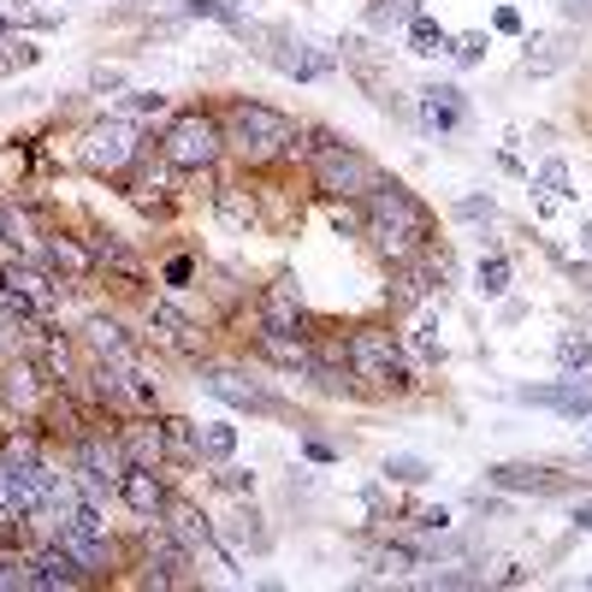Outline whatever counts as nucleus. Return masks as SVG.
I'll list each match as a JSON object with an SVG mask.
<instances>
[{
	"label": "nucleus",
	"mask_w": 592,
	"mask_h": 592,
	"mask_svg": "<svg viewBox=\"0 0 592 592\" xmlns=\"http://www.w3.org/2000/svg\"><path fill=\"white\" fill-rule=\"evenodd\" d=\"M361 243L397 266V261H415V255H427L433 243H438V220H433V207L415 196V190L404 178H379L368 196H361Z\"/></svg>",
	"instance_id": "obj_1"
},
{
	"label": "nucleus",
	"mask_w": 592,
	"mask_h": 592,
	"mask_svg": "<svg viewBox=\"0 0 592 592\" xmlns=\"http://www.w3.org/2000/svg\"><path fill=\"white\" fill-rule=\"evenodd\" d=\"M220 119H225V161H237L243 172H273L284 161H297L302 137H309L291 113H279L273 101H250V95L225 101Z\"/></svg>",
	"instance_id": "obj_2"
},
{
	"label": "nucleus",
	"mask_w": 592,
	"mask_h": 592,
	"mask_svg": "<svg viewBox=\"0 0 592 592\" xmlns=\"http://www.w3.org/2000/svg\"><path fill=\"white\" fill-rule=\"evenodd\" d=\"M343 356H350V379L361 397H409L415 391V361L404 350V338L379 320H361V327L343 332Z\"/></svg>",
	"instance_id": "obj_3"
},
{
	"label": "nucleus",
	"mask_w": 592,
	"mask_h": 592,
	"mask_svg": "<svg viewBox=\"0 0 592 592\" xmlns=\"http://www.w3.org/2000/svg\"><path fill=\"white\" fill-rule=\"evenodd\" d=\"M302 155H309V184H314L320 202H361L379 178H386L373 155H361L356 143H343L338 130H327V125L309 130Z\"/></svg>",
	"instance_id": "obj_4"
},
{
	"label": "nucleus",
	"mask_w": 592,
	"mask_h": 592,
	"mask_svg": "<svg viewBox=\"0 0 592 592\" xmlns=\"http://www.w3.org/2000/svg\"><path fill=\"white\" fill-rule=\"evenodd\" d=\"M155 155L166 166H178L184 178H207V172H220V161H225V119H220V107H178V113H166V125L155 137Z\"/></svg>",
	"instance_id": "obj_5"
},
{
	"label": "nucleus",
	"mask_w": 592,
	"mask_h": 592,
	"mask_svg": "<svg viewBox=\"0 0 592 592\" xmlns=\"http://www.w3.org/2000/svg\"><path fill=\"white\" fill-rule=\"evenodd\" d=\"M143 155H148V130L137 119H125V113H101V119H89L78 130V166L101 184H119Z\"/></svg>",
	"instance_id": "obj_6"
},
{
	"label": "nucleus",
	"mask_w": 592,
	"mask_h": 592,
	"mask_svg": "<svg viewBox=\"0 0 592 592\" xmlns=\"http://www.w3.org/2000/svg\"><path fill=\"white\" fill-rule=\"evenodd\" d=\"M48 397H54V379L48 368L36 361V350H7L0 356V409L12 415V421H42V409H48Z\"/></svg>",
	"instance_id": "obj_7"
},
{
	"label": "nucleus",
	"mask_w": 592,
	"mask_h": 592,
	"mask_svg": "<svg viewBox=\"0 0 592 592\" xmlns=\"http://www.w3.org/2000/svg\"><path fill=\"white\" fill-rule=\"evenodd\" d=\"M143 343H148V350H161V356H178V361H202L207 356L202 320H190L172 297H155L143 309Z\"/></svg>",
	"instance_id": "obj_8"
},
{
	"label": "nucleus",
	"mask_w": 592,
	"mask_h": 592,
	"mask_svg": "<svg viewBox=\"0 0 592 592\" xmlns=\"http://www.w3.org/2000/svg\"><path fill=\"white\" fill-rule=\"evenodd\" d=\"M243 36H255V42H266L261 48V60L279 71V78H297V84H320V78H332L338 71V54H327V48H314V42H302V36H291V30H243Z\"/></svg>",
	"instance_id": "obj_9"
},
{
	"label": "nucleus",
	"mask_w": 592,
	"mask_h": 592,
	"mask_svg": "<svg viewBox=\"0 0 592 592\" xmlns=\"http://www.w3.org/2000/svg\"><path fill=\"white\" fill-rule=\"evenodd\" d=\"M196 386L207 397H220L225 409H243V415H284V404L273 391L261 386V379H250V368H232V361H196Z\"/></svg>",
	"instance_id": "obj_10"
},
{
	"label": "nucleus",
	"mask_w": 592,
	"mask_h": 592,
	"mask_svg": "<svg viewBox=\"0 0 592 592\" xmlns=\"http://www.w3.org/2000/svg\"><path fill=\"white\" fill-rule=\"evenodd\" d=\"M255 332H297V338H314V309L302 297L297 273H273L255 291Z\"/></svg>",
	"instance_id": "obj_11"
},
{
	"label": "nucleus",
	"mask_w": 592,
	"mask_h": 592,
	"mask_svg": "<svg viewBox=\"0 0 592 592\" xmlns=\"http://www.w3.org/2000/svg\"><path fill=\"white\" fill-rule=\"evenodd\" d=\"M0 284H7L12 297H25L42 320H60V309H66V284L36 255H0Z\"/></svg>",
	"instance_id": "obj_12"
},
{
	"label": "nucleus",
	"mask_w": 592,
	"mask_h": 592,
	"mask_svg": "<svg viewBox=\"0 0 592 592\" xmlns=\"http://www.w3.org/2000/svg\"><path fill=\"white\" fill-rule=\"evenodd\" d=\"M36 261H42L60 284H89V279H101V266H95L89 243H84L78 232H66V225H42V232H36Z\"/></svg>",
	"instance_id": "obj_13"
},
{
	"label": "nucleus",
	"mask_w": 592,
	"mask_h": 592,
	"mask_svg": "<svg viewBox=\"0 0 592 592\" xmlns=\"http://www.w3.org/2000/svg\"><path fill=\"white\" fill-rule=\"evenodd\" d=\"M78 343H84V350H89L95 361H119V368H137L143 350H148L143 332H130L119 314H101V309H95V314L84 320V327H78Z\"/></svg>",
	"instance_id": "obj_14"
},
{
	"label": "nucleus",
	"mask_w": 592,
	"mask_h": 592,
	"mask_svg": "<svg viewBox=\"0 0 592 592\" xmlns=\"http://www.w3.org/2000/svg\"><path fill=\"white\" fill-rule=\"evenodd\" d=\"M214 220L225 232L250 237V232H266V214H261V184L255 172H243V178H220L214 184Z\"/></svg>",
	"instance_id": "obj_15"
},
{
	"label": "nucleus",
	"mask_w": 592,
	"mask_h": 592,
	"mask_svg": "<svg viewBox=\"0 0 592 592\" xmlns=\"http://www.w3.org/2000/svg\"><path fill=\"white\" fill-rule=\"evenodd\" d=\"M415 125H421L427 137H456V130H468V95L456 84H421L415 89Z\"/></svg>",
	"instance_id": "obj_16"
},
{
	"label": "nucleus",
	"mask_w": 592,
	"mask_h": 592,
	"mask_svg": "<svg viewBox=\"0 0 592 592\" xmlns=\"http://www.w3.org/2000/svg\"><path fill=\"white\" fill-rule=\"evenodd\" d=\"M515 404L551 409V415H563V421H586L592 386H586V373H563V379H545V386H515Z\"/></svg>",
	"instance_id": "obj_17"
},
{
	"label": "nucleus",
	"mask_w": 592,
	"mask_h": 592,
	"mask_svg": "<svg viewBox=\"0 0 592 592\" xmlns=\"http://www.w3.org/2000/svg\"><path fill=\"white\" fill-rule=\"evenodd\" d=\"M78 586H89V569L60 540L30 545V592H78Z\"/></svg>",
	"instance_id": "obj_18"
},
{
	"label": "nucleus",
	"mask_w": 592,
	"mask_h": 592,
	"mask_svg": "<svg viewBox=\"0 0 592 592\" xmlns=\"http://www.w3.org/2000/svg\"><path fill=\"white\" fill-rule=\"evenodd\" d=\"M78 237L89 243V255H95V266H101L107 279H119V284H143V279H148V261L130 250L119 232H107V225H95V220H89Z\"/></svg>",
	"instance_id": "obj_19"
},
{
	"label": "nucleus",
	"mask_w": 592,
	"mask_h": 592,
	"mask_svg": "<svg viewBox=\"0 0 592 592\" xmlns=\"http://www.w3.org/2000/svg\"><path fill=\"white\" fill-rule=\"evenodd\" d=\"M166 498H172V474H166V468L130 463V468L119 474V509H130L137 522H161Z\"/></svg>",
	"instance_id": "obj_20"
},
{
	"label": "nucleus",
	"mask_w": 592,
	"mask_h": 592,
	"mask_svg": "<svg viewBox=\"0 0 592 592\" xmlns=\"http://www.w3.org/2000/svg\"><path fill=\"white\" fill-rule=\"evenodd\" d=\"M486 486H498V492H533V498H557V492H569V474H557L551 463H492L486 468Z\"/></svg>",
	"instance_id": "obj_21"
},
{
	"label": "nucleus",
	"mask_w": 592,
	"mask_h": 592,
	"mask_svg": "<svg viewBox=\"0 0 592 592\" xmlns=\"http://www.w3.org/2000/svg\"><path fill=\"white\" fill-rule=\"evenodd\" d=\"M255 361H266V368L279 373H302L309 379V361H314V338H297V332H255L250 338Z\"/></svg>",
	"instance_id": "obj_22"
},
{
	"label": "nucleus",
	"mask_w": 592,
	"mask_h": 592,
	"mask_svg": "<svg viewBox=\"0 0 592 592\" xmlns=\"http://www.w3.org/2000/svg\"><path fill=\"white\" fill-rule=\"evenodd\" d=\"M119 445H125V463H143V468H166V445H161V415H119Z\"/></svg>",
	"instance_id": "obj_23"
},
{
	"label": "nucleus",
	"mask_w": 592,
	"mask_h": 592,
	"mask_svg": "<svg viewBox=\"0 0 592 592\" xmlns=\"http://www.w3.org/2000/svg\"><path fill=\"white\" fill-rule=\"evenodd\" d=\"M569 60H575V42H569V36H527L522 71L527 78H551V71H563Z\"/></svg>",
	"instance_id": "obj_24"
},
{
	"label": "nucleus",
	"mask_w": 592,
	"mask_h": 592,
	"mask_svg": "<svg viewBox=\"0 0 592 592\" xmlns=\"http://www.w3.org/2000/svg\"><path fill=\"white\" fill-rule=\"evenodd\" d=\"M161 445H166V468H202L196 463V421L190 415H161Z\"/></svg>",
	"instance_id": "obj_25"
},
{
	"label": "nucleus",
	"mask_w": 592,
	"mask_h": 592,
	"mask_svg": "<svg viewBox=\"0 0 592 592\" xmlns=\"http://www.w3.org/2000/svg\"><path fill=\"white\" fill-rule=\"evenodd\" d=\"M404 350H409V361H421V368H445V361H450L445 338H438V320H433V309H421V314H415V327H409V338H404Z\"/></svg>",
	"instance_id": "obj_26"
},
{
	"label": "nucleus",
	"mask_w": 592,
	"mask_h": 592,
	"mask_svg": "<svg viewBox=\"0 0 592 592\" xmlns=\"http://www.w3.org/2000/svg\"><path fill=\"white\" fill-rule=\"evenodd\" d=\"M237 456V427L232 421H196V463L220 468Z\"/></svg>",
	"instance_id": "obj_27"
},
{
	"label": "nucleus",
	"mask_w": 592,
	"mask_h": 592,
	"mask_svg": "<svg viewBox=\"0 0 592 592\" xmlns=\"http://www.w3.org/2000/svg\"><path fill=\"white\" fill-rule=\"evenodd\" d=\"M409 54H415V60H445V54H450V30L438 25V18H427V12H415L409 18Z\"/></svg>",
	"instance_id": "obj_28"
},
{
	"label": "nucleus",
	"mask_w": 592,
	"mask_h": 592,
	"mask_svg": "<svg viewBox=\"0 0 592 592\" xmlns=\"http://www.w3.org/2000/svg\"><path fill=\"white\" fill-rule=\"evenodd\" d=\"M184 18H207V25H225V30H250V12H243L237 7V0H184V7H178Z\"/></svg>",
	"instance_id": "obj_29"
},
{
	"label": "nucleus",
	"mask_w": 592,
	"mask_h": 592,
	"mask_svg": "<svg viewBox=\"0 0 592 592\" xmlns=\"http://www.w3.org/2000/svg\"><path fill=\"white\" fill-rule=\"evenodd\" d=\"M379 474H386V481H391V486H427V481H433V474H438V468L427 463V456H409V450H391V456H386V463H379Z\"/></svg>",
	"instance_id": "obj_30"
},
{
	"label": "nucleus",
	"mask_w": 592,
	"mask_h": 592,
	"mask_svg": "<svg viewBox=\"0 0 592 592\" xmlns=\"http://www.w3.org/2000/svg\"><path fill=\"white\" fill-rule=\"evenodd\" d=\"M474 291H481L486 302H498L504 291H509V255H481V266H474Z\"/></svg>",
	"instance_id": "obj_31"
},
{
	"label": "nucleus",
	"mask_w": 592,
	"mask_h": 592,
	"mask_svg": "<svg viewBox=\"0 0 592 592\" xmlns=\"http://www.w3.org/2000/svg\"><path fill=\"white\" fill-rule=\"evenodd\" d=\"M557 368L563 373H586L592 368V332H557Z\"/></svg>",
	"instance_id": "obj_32"
},
{
	"label": "nucleus",
	"mask_w": 592,
	"mask_h": 592,
	"mask_svg": "<svg viewBox=\"0 0 592 592\" xmlns=\"http://www.w3.org/2000/svg\"><path fill=\"white\" fill-rule=\"evenodd\" d=\"M119 113H125V119H137V125H148V119H166V113H172V101H166L161 89H125Z\"/></svg>",
	"instance_id": "obj_33"
},
{
	"label": "nucleus",
	"mask_w": 592,
	"mask_h": 592,
	"mask_svg": "<svg viewBox=\"0 0 592 592\" xmlns=\"http://www.w3.org/2000/svg\"><path fill=\"white\" fill-rule=\"evenodd\" d=\"M0 592H30V545L0 551Z\"/></svg>",
	"instance_id": "obj_34"
},
{
	"label": "nucleus",
	"mask_w": 592,
	"mask_h": 592,
	"mask_svg": "<svg viewBox=\"0 0 592 592\" xmlns=\"http://www.w3.org/2000/svg\"><path fill=\"white\" fill-rule=\"evenodd\" d=\"M373 569H379V575H409V569H427V557H421V551H415V545H379L373 551Z\"/></svg>",
	"instance_id": "obj_35"
},
{
	"label": "nucleus",
	"mask_w": 592,
	"mask_h": 592,
	"mask_svg": "<svg viewBox=\"0 0 592 592\" xmlns=\"http://www.w3.org/2000/svg\"><path fill=\"white\" fill-rule=\"evenodd\" d=\"M196 279H202V261L190 255V250H178V255L161 261V284H166V291H190Z\"/></svg>",
	"instance_id": "obj_36"
},
{
	"label": "nucleus",
	"mask_w": 592,
	"mask_h": 592,
	"mask_svg": "<svg viewBox=\"0 0 592 592\" xmlns=\"http://www.w3.org/2000/svg\"><path fill=\"white\" fill-rule=\"evenodd\" d=\"M450 220H463V225H492V220H498V202H492V196H456V202H450Z\"/></svg>",
	"instance_id": "obj_37"
},
{
	"label": "nucleus",
	"mask_w": 592,
	"mask_h": 592,
	"mask_svg": "<svg viewBox=\"0 0 592 592\" xmlns=\"http://www.w3.org/2000/svg\"><path fill=\"white\" fill-rule=\"evenodd\" d=\"M486 48H492V36H486V30H463V36H450V60H456V66H481V60H486Z\"/></svg>",
	"instance_id": "obj_38"
},
{
	"label": "nucleus",
	"mask_w": 592,
	"mask_h": 592,
	"mask_svg": "<svg viewBox=\"0 0 592 592\" xmlns=\"http://www.w3.org/2000/svg\"><path fill=\"white\" fill-rule=\"evenodd\" d=\"M214 492H225V498H255V474L220 463V468H214Z\"/></svg>",
	"instance_id": "obj_39"
},
{
	"label": "nucleus",
	"mask_w": 592,
	"mask_h": 592,
	"mask_svg": "<svg viewBox=\"0 0 592 592\" xmlns=\"http://www.w3.org/2000/svg\"><path fill=\"white\" fill-rule=\"evenodd\" d=\"M533 190H545V196L569 202V196H575V190H569V161H545L540 172H533Z\"/></svg>",
	"instance_id": "obj_40"
},
{
	"label": "nucleus",
	"mask_w": 592,
	"mask_h": 592,
	"mask_svg": "<svg viewBox=\"0 0 592 592\" xmlns=\"http://www.w3.org/2000/svg\"><path fill=\"white\" fill-rule=\"evenodd\" d=\"M0 48H7V66H12V71H30L36 60H42V48H36L30 36H18V30H12L7 42H0Z\"/></svg>",
	"instance_id": "obj_41"
},
{
	"label": "nucleus",
	"mask_w": 592,
	"mask_h": 592,
	"mask_svg": "<svg viewBox=\"0 0 592 592\" xmlns=\"http://www.w3.org/2000/svg\"><path fill=\"white\" fill-rule=\"evenodd\" d=\"M404 515H409L415 533H445L450 527V509H433V504H409Z\"/></svg>",
	"instance_id": "obj_42"
},
{
	"label": "nucleus",
	"mask_w": 592,
	"mask_h": 592,
	"mask_svg": "<svg viewBox=\"0 0 592 592\" xmlns=\"http://www.w3.org/2000/svg\"><path fill=\"white\" fill-rule=\"evenodd\" d=\"M232 533H237V540H250V551H266V545H273V533L261 527V515H255V509H243Z\"/></svg>",
	"instance_id": "obj_43"
},
{
	"label": "nucleus",
	"mask_w": 592,
	"mask_h": 592,
	"mask_svg": "<svg viewBox=\"0 0 592 592\" xmlns=\"http://www.w3.org/2000/svg\"><path fill=\"white\" fill-rule=\"evenodd\" d=\"M297 450H302V456H309V463H320V468H332V463H338V456H343L338 445H327V438H314V433H302V438H297Z\"/></svg>",
	"instance_id": "obj_44"
},
{
	"label": "nucleus",
	"mask_w": 592,
	"mask_h": 592,
	"mask_svg": "<svg viewBox=\"0 0 592 592\" xmlns=\"http://www.w3.org/2000/svg\"><path fill=\"white\" fill-rule=\"evenodd\" d=\"M89 89H95V95H125V71H119V66H95V71H89Z\"/></svg>",
	"instance_id": "obj_45"
},
{
	"label": "nucleus",
	"mask_w": 592,
	"mask_h": 592,
	"mask_svg": "<svg viewBox=\"0 0 592 592\" xmlns=\"http://www.w3.org/2000/svg\"><path fill=\"white\" fill-rule=\"evenodd\" d=\"M492 30H498V36H522V12H515V7H498V12H492Z\"/></svg>",
	"instance_id": "obj_46"
},
{
	"label": "nucleus",
	"mask_w": 592,
	"mask_h": 592,
	"mask_svg": "<svg viewBox=\"0 0 592 592\" xmlns=\"http://www.w3.org/2000/svg\"><path fill=\"white\" fill-rule=\"evenodd\" d=\"M557 12L569 18V25H586V18H592V0H557Z\"/></svg>",
	"instance_id": "obj_47"
},
{
	"label": "nucleus",
	"mask_w": 592,
	"mask_h": 592,
	"mask_svg": "<svg viewBox=\"0 0 592 592\" xmlns=\"http://www.w3.org/2000/svg\"><path fill=\"white\" fill-rule=\"evenodd\" d=\"M527 581H533V569H522V563H509L498 575V586H527Z\"/></svg>",
	"instance_id": "obj_48"
},
{
	"label": "nucleus",
	"mask_w": 592,
	"mask_h": 592,
	"mask_svg": "<svg viewBox=\"0 0 592 592\" xmlns=\"http://www.w3.org/2000/svg\"><path fill=\"white\" fill-rule=\"evenodd\" d=\"M569 522H575V533H592V498H581V504H575V515H569Z\"/></svg>",
	"instance_id": "obj_49"
},
{
	"label": "nucleus",
	"mask_w": 592,
	"mask_h": 592,
	"mask_svg": "<svg viewBox=\"0 0 592 592\" xmlns=\"http://www.w3.org/2000/svg\"><path fill=\"white\" fill-rule=\"evenodd\" d=\"M581 250L592 255V220H581Z\"/></svg>",
	"instance_id": "obj_50"
},
{
	"label": "nucleus",
	"mask_w": 592,
	"mask_h": 592,
	"mask_svg": "<svg viewBox=\"0 0 592 592\" xmlns=\"http://www.w3.org/2000/svg\"><path fill=\"white\" fill-rule=\"evenodd\" d=\"M7 36H12V12H0V42H7Z\"/></svg>",
	"instance_id": "obj_51"
},
{
	"label": "nucleus",
	"mask_w": 592,
	"mask_h": 592,
	"mask_svg": "<svg viewBox=\"0 0 592 592\" xmlns=\"http://www.w3.org/2000/svg\"><path fill=\"white\" fill-rule=\"evenodd\" d=\"M0 504H7V456H0Z\"/></svg>",
	"instance_id": "obj_52"
},
{
	"label": "nucleus",
	"mask_w": 592,
	"mask_h": 592,
	"mask_svg": "<svg viewBox=\"0 0 592 592\" xmlns=\"http://www.w3.org/2000/svg\"><path fill=\"white\" fill-rule=\"evenodd\" d=\"M7 71H12V66H7V48H0V78H7Z\"/></svg>",
	"instance_id": "obj_53"
},
{
	"label": "nucleus",
	"mask_w": 592,
	"mask_h": 592,
	"mask_svg": "<svg viewBox=\"0 0 592 592\" xmlns=\"http://www.w3.org/2000/svg\"><path fill=\"white\" fill-rule=\"evenodd\" d=\"M586 586H592V575H586Z\"/></svg>",
	"instance_id": "obj_54"
}]
</instances>
